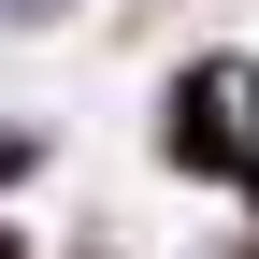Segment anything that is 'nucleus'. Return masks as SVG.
<instances>
[{
  "label": "nucleus",
  "mask_w": 259,
  "mask_h": 259,
  "mask_svg": "<svg viewBox=\"0 0 259 259\" xmlns=\"http://www.w3.org/2000/svg\"><path fill=\"white\" fill-rule=\"evenodd\" d=\"M173 158H245V72H187V115H173Z\"/></svg>",
  "instance_id": "f257e3e1"
}]
</instances>
